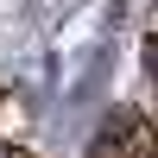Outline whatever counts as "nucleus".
Returning <instances> with one entry per match:
<instances>
[{
    "label": "nucleus",
    "mask_w": 158,
    "mask_h": 158,
    "mask_svg": "<svg viewBox=\"0 0 158 158\" xmlns=\"http://www.w3.org/2000/svg\"><path fill=\"white\" fill-rule=\"evenodd\" d=\"M6 158H32V152H25V146H13V152H6Z\"/></svg>",
    "instance_id": "nucleus-2"
},
{
    "label": "nucleus",
    "mask_w": 158,
    "mask_h": 158,
    "mask_svg": "<svg viewBox=\"0 0 158 158\" xmlns=\"http://www.w3.org/2000/svg\"><path fill=\"white\" fill-rule=\"evenodd\" d=\"M139 57H146V76L158 82V32H146V51H139Z\"/></svg>",
    "instance_id": "nucleus-1"
},
{
    "label": "nucleus",
    "mask_w": 158,
    "mask_h": 158,
    "mask_svg": "<svg viewBox=\"0 0 158 158\" xmlns=\"http://www.w3.org/2000/svg\"><path fill=\"white\" fill-rule=\"evenodd\" d=\"M0 101H6V95H0Z\"/></svg>",
    "instance_id": "nucleus-3"
}]
</instances>
